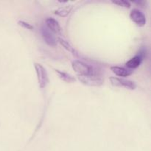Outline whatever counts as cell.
<instances>
[{
  "mask_svg": "<svg viewBox=\"0 0 151 151\" xmlns=\"http://www.w3.org/2000/svg\"><path fill=\"white\" fill-rule=\"evenodd\" d=\"M130 18L138 26L142 27L146 24L145 15L139 9H133L130 13Z\"/></svg>",
  "mask_w": 151,
  "mask_h": 151,
  "instance_id": "cell-5",
  "label": "cell"
},
{
  "mask_svg": "<svg viewBox=\"0 0 151 151\" xmlns=\"http://www.w3.org/2000/svg\"><path fill=\"white\" fill-rule=\"evenodd\" d=\"M111 70L115 74L120 77H127L131 75L133 73V71L131 69H127V68L122 67V66H114L111 67Z\"/></svg>",
  "mask_w": 151,
  "mask_h": 151,
  "instance_id": "cell-8",
  "label": "cell"
},
{
  "mask_svg": "<svg viewBox=\"0 0 151 151\" xmlns=\"http://www.w3.org/2000/svg\"><path fill=\"white\" fill-rule=\"evenodd\" d=\"M72 69L80 75H93V74H98L97 70L91 65L88 64L86 62L80 60H75L72 63Z\"/></svg>",
  "mask_w": 151,
  "mask_h": 151,
  "instance_id": "cell-1",
  "label": "cell"
},
{
  "mask_svg": "<svg viewBox=\"0 0 151 151\" xmlns=\"http://www.w3.org/2000/svg\"><path fill=\"white\" fill-rule=\"evenodd\" d=\"M41 35L44 40L48 45L51 47H55L57 45V38L53 35L52 32L47 27H42L41 28Z\"/></svg>",
  "mask_w": 151,
  "mask_h": 151,
  "instance_id": "cell-6",
  "label": "cell"
},
{
  "mask_svg": "<svg viewBox=\"0 0 151 151\" xmlns=\"http://www.w3.org/2000/svg\"><path fill=\"white\" fill-rule=\"evenodd\" d=\"M109 81H111V83L114 86L124 87V88L131 90H134L137 88V84L134 81H131V80L125 79V78L111 77V78H109Z\"/></svg>",
  "mask_w": 151,
  "mask_h": 151,
  "instance_id": "cell-4",
  "label": "cell"
},
{
  "mask_svg": "<svg viewBox=\"0 0 151 151\" xmlns=\"http://www.w3.org/2000/svg\"><path fill=\"white\" fill-rule=\"evenodd\" d=\"M112 2L114 3L115 4L121 6V7H131V3L128 1H125V0H117V1H112Z\"/></svg>",
  "mask_w": 151,
  "mask_h": 151,
  "instance_id": "cell-13",
  "label": "cell"
},
{
  "mask_svg": "<svg viewBox=\"0 0 151 151\" xmlns=\"http://www.w3.org/2000/svg\"><path fill=\"white\" fill-rule=\"evenodd\" d=\"M142 60V58L141 55H136L134 57L131 58L129 60L126 62L125 65L128 68L130 69H136L140 66Z\"/></svg>",
  "mask_w": 151,
  "mask_h": 151,
  "instance_id": "cell-9",
  "label": "cell"
},
{
  "mask_svg": "<svg viewBox=\"0 0 151 151\" xmlns=\"http://www.w3.org/2000/svg\"><path fill=\"white\" fill-rule=\"evenodd\" d=\"M34 67H35V72H36L37 79H38V85L41 88H45L47 85L49 81L48 75H47V70L45 68L38 63H34Z\"/></svg>",
  "mask_w": 151,
  "mask_h": 151,
  "instance_id": "cell-3",
  "label": "cell"
},
{
  "mask_svg": "<svg viewBox=\"0 0 151 151\" xmlns=\"http://www.w3.org/2000/svg\"><path fill=\"white\" fill-rule=\"evenodd\" d=\"M46 25L49 29L55 33H60L61 31V27H60L58 22L52 17H49L46 19Z\"/></svg>",
  "mask_w": 151,
  "mask_h": 151,
  "instance_id": "cell-7",
  "label": "cell"
},
{
  "mask_svg": "<svg viewBox=\"0 0 151 151\" xmlns=\"http://www.w3.org/2000/svg\"><path fill=\"white\" fill-rule=\"evenodd\" d=\"M72 9V7H69V6H65V7H60V8L58 9L55 10V13L60 16H66L69 13H70V10Z\"/></svg>",
  "mask_w": 151,
  "mask_h": 151,
  "instance_id": "cell-11",
  "label": "cell"
},
{
  "mask_svg": "<svg viewBox=\"0 0 151 151\" xmlns=\"http://www.w3.org/2000/svg\"><path fill=\"white\" fill-rule=\"evenodd\" d=\"M58 40L59 43H60V44H61V45L66 49V50H67L68 51L71 52H75V50H74V48L72 47V45H71L68 41H66V40L60 38H58Z\"/></svg>",
  "mask_w": 151,
  "mask_h": 151,
  "instance_id": "cell-12",
  "label": "cell"
},
{
  "mask_svg": "<svg viewBox=\"0 0 151 151\" xmlns=\"http://www.w3.org/2000/svg\"><path fill=\"white\" fill-rule=\"evenodd\" d=\"M78 78L82 83L88 86H100L103 85L104 82L103 77L100 74L86 75H78Z\"/></svg>",
  "mask_w": 151,
  "mask_h": 151,
  "instance_id": "cell-2",
  "label": "cell"
},
{
  "mask_svg": "<svg viewBox=\"0 0 151 151\" xmlns=\"http://www.w3.org/2000/svg\"><path fill=\"white\" fill-rule=\"evenodd\" d=\"M18 24H19V25H21V26L23 27L26 28V29H33V26H32L30 24L27 23V22H24V21H21V20L19 21V22H18Z\"/></svg>",
  "mask_w": 151,
  "mask_h": 151,
  "instance_id": "cell-14",
  "label": "cell"
},
{
  "mask_svg": "<svg viewBox=\"0 0 151 151\" xmlns=\"http://www.w3.org/2000/svg\"><path fill=\"white\" fill-rule=\"evenodd\" d=\"M55 72L56 73L58 74L59 78L60 79H62L63 81H66L67 83H72L74 81H75V78H74L72 75H71L70 74L67 73V72H63V71H60V70H58V69H55Z\"/></svg>",
  "mask_w": 151,
  "mask_h": 151,
  "instance_id": "cell-10",
  "label": "cell"
}]
</instances>
